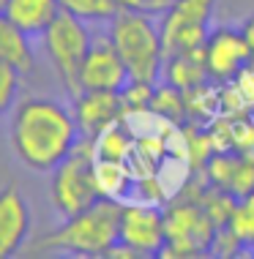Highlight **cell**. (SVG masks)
<instances>
[{
	"mask_svg": "<svg viewBox=\"0 0 254 259\" xmlns=\"http://www.w3.org/2000/svg\"><path fill=\"white\" fill-rule=\"evenodd\" d=\"M11 150L33 172H52L82 139L74 112L49 96H27L11 109Z\"/></svg>",
	"mask_w": 254,
	"mask_h": 259,
	"instance_id": "cell-1",
	"label": "cell"
},
{
	"mask_svg": "<svg viewBox=\"0 0 254 259\" xmlns=\"http://www.w3.org/2000/svg\"><path fill=\"white\" fill-rule=\"evenodd\" d=\"M121 210L118 199H96L90 207L63 219L36 243L39 254H68V256H110V251L121 243Z\"/></svg>",
	"mask_w": 254,
	"mask_h": 259,
	"instance_id": "cell-2",
	"label": "cell"
},
{
	"mask_svg": "<svg viewBox=\"0 0 254 259\" xmlns=\"http://www.w3.org/2000/svg\"><path fill=\"white\" fill-rule=\"evenodd\" d=\"M107 36L121 52L131 79L156 82L164 68V41H161V22L151 11L121 9L107 22Z\"/></svg>",
	"mask_w": 254,
	"mask_h": 259,
	"instance_id": "cell-3",
	"label": "cell"
},
{
	"mask_svg": "<svg viewBox=\"0 0 254 259\" xmlns=\"http://www.w3.org/2000/svg\"><path fill=\"white\" fill-rule=\"evenodd\" d=\"M93 164H96V150L93 139L82 137L71 150V156L63 158L52 169V180H49V199H52L55 210L68 219V215L80 213V210L90 207L96 199H101L93 178Z\"/></svg>",
	"mask_w": 254,
	"mask_h": 259,
	"instance_id": "cell-4",
	"label": "cell"
},
{
	"mask_svg": "<svg viewBox=\"0 0 254 259\" xmlns=\"http://www.w3.org/2000/svg\"><path fill=\"white\" fill-rule=\"evenodd\" d=\"M41 44H44L47 60L52 63L60 85L74 99L82 90L80 88V71H82L85 55H88L90 44H93L88 22L74 17V14H68V11H60L52 19V25L41 33Z\"/></svg>",
	"mask_w": 254,
	"mask_h": 259,
	"instance_id": "cell-5",
	"label": "cell"
},
{
	"mask_svg": "<svg viewBox=\"0 0 254 259\" xmlns=\"http://www.w3.org/2000/svg\"><path fill=\"white\" fill-rule=\"evenodd\" d=\"M164 229L167 243L159 256H200L208 254L216 224L194 197L175 194L164 205Z\"/></svg>",
	"mask_w": 254,
	"mask_h": 259,
	"instance_id": "cell-6",
	"label": "cell"
},
{
	"mask_svg": "<svg viewBox=\"0 0 254 259\" xmlns=\"http://www.w3.org/2000/svg\"><path fill=\"white\" fill-rule=\"evenodd\" d=\"M219 0H175L159 17L161 41H164V58L180 52H202L210 33V17H213Z\"/></svg>",
	"mask_w": 254,
	"mask_h": 259,
	"instance_id": "cell-7",
	"label": "cell"
},
{
	"mask_svg": "<svg viewBox=\"0 0 254 259\" xmlns=\"http://www.w3.org/2000/svg\"><path fill=\"white\" fill-rule=\"evenodd\" d=\"M202 60H205L208 79L216 85H230L251 66V50L246 44L241 27H213L208 33V41L202 47Z\"/></svg>",
	"mask_w": 254,
	"mask_h": 259,
	"instance_id": "cell-8",
	"label": "cell"
},
{
	"mask_svg": "<svg viewBox=\"0 0 254 259\" xmlns=\"http://www.w3.org/2000/svg\"><path fill=\"white\" fill-rule=\"evenodd\" d=\"M121 243L131 246L139 256H159L167 243L164 205L126 199L121 210Z\"/></svg>",
	"mask_w": 254,
	"mask_h": 259,
	"instance_id": "cell-9",
	"label": "cell"
},
{
	"mask_svg": "<svg viewBox=\"0 0 254 259\" xmlns=\"http://www.w3.org/2000/svg\"><path fill=\"white\" fill-rule=\"evenodd\" d=\"M129 68L115 50L110 36H96L85 55L82 71H80V88L82 90H123L129 82Z\"/></svg>",
	"mask_w": 254,
	"mask_h": 259,
	"instance_id": "cell-10",
	"label": "cell"
},
{
	"mask_svg": "<svg viewBox=\"0 0 254 259\" xmlns=\"http://www.w3.org/2000/svg\"><path fill=\"white\" fill-rule=\"evenodd\" d=\"M71 112L80 125V134L93 139L104 128L126 117V104L121 90H80L71 101Z\"/></svg>",
	"mask_w": 254,
	"mask_h": 259,
	"instance_id": "cell-11",
	"label": "cell"
},
{
	"mask_svg": "<svg viewBox=\"0 0 254 259\" xmlns=\"http://www.w3.org/2000/svg\"><path fill=\"white\" fill-rule=\"evenodd\" d=\"M33 219L22 188L9 183L0 188V259L17 256L19 248L27 243Z\"/></svg>",
	"mask_w": 254,
	"mask_h": 259,
	"instance_id": "cell-12",
	"label": "cell"
},
{
	"mask_svg": "<svg viewBox=\"0 0 254 259\" xmlns=\"http://www.w3.org/2000/svg\"><path fill=\"white\" fill-rule=\"evenodd\" d=\"M202 178L208 186L224 188L232 197L254 194V153L216 150L202 166Z\"/></svg>",
	"mask_w": 254,
	"mask_h": 259,
	"instance_id": "cell-13",
	"label": "cell"
},
{
	"mask_svg": "<svg viewBox=\"0 0 254 259\" xmlns=\"http://www.w3.org/2000/svg\"><path fill=\"white\" fill-rule=\"evenodd\" d=\"M60 11L58 0H9L3 14L27 36H41Z\"/></svg>",
	"mask_w": 254,
	"mask_h": 259,
	"instance_id": "cell-14",
	"label": "cell"
},
{
	"mask_svg": "<svg viewBox=\"0 0 254 259\" xmlns=\"http://www.w3.org/2000/svg\"><path fill=\"white\" fill-rule=\"evenodd\" d=\"M30 38L33 36H27L6 14H0V63L14 66L22 76L36 68V52H33Z\"/></svg>",
	"mask_w": 254,
	"mask_h": 259,
	"instance_id": "cell-15",
	"label": "cell"
},
{
	"mask_svg": "<svg viewBox=\"0 0 254 259\" xmlns=\"http://www.w3.org/2000/svg\"><path fill=\"white\" fill-rule=\"evenodd\" d=\"M161 82L178 88V90H192L202 82H208L205 60L202 52H180V55H167L164 68H161Z\"/></svg>",
	"mask_w": 254,
	"mask_h": 259,
	"instance_id": "cell-16",
	"label": "cell"
},
{
	"mask_svg": "<svg viewBox=\"0 0 254 259\" xmlns=\"http://www.w3.org/2000/svg\"><path fill=\"white\" fill-rule=\"evenodd\" d=\"M93 178L96 188L101 197L126 202L134 194V175L129 169V161H107V158H96L93 164Z\"/></svg>",
	"mask_w": 254,
	"mask_h": 259,
	"instance_id": "cell-17",
	"label": "cell"
},
{
	"mask_svg": "<svg viewBox=\"0 0 254 259\" xmlns=\"http://www.w3.org/2000/svg\"><path fill=\"white\" fill-rule=\"evenodd\" d=\"M134 145H137V137L123 120L104 128L98 137H93L96 158H107V161H129Z\"/></svg>",
	"mask_w": 254,
	"mask_h": 259,
	"instance_id": "cell-18",
	"label": "cell"
},
{
	"mask_svg": "<svg viewBox=\"0 0 254 259\" xmlns=\"http://www.w3.org/2000/svg\"><path fill=\"white\" fill-rule=\"evenodd\" d=\"M151 109L159 117H164L172 125H186L189 123V109H186V93L167 82H156L153 88V99H151Z\"/></svg>",
	"mask_w": 254,
	"mask_h": 259,
	"instance_id": "cell-19",
	"label": "cell"
},
{
	"mask_svg": "<svg viewBox=\"0 0 254 259\" xmlns=\"http://www.w3.org/2000/svg\"><path fill=\"white\" fill-rule=\"evenodd\" d=\"M60 9L85 19V22H110L118 14V6L112 0H58Z\"/></svg>",
	"mask_w": 254,
	"mask_h": 259,
	"instance_id": "cell-20",
	"label": "cell"
},
{
	"mask_svg": "<svg viewBox=\"0 0 254 259\" xmlns=\"http://www.w3.org/2000/svg\"><path fill=\"white\" fill-rule=\"evenodd\" d=\"M227 224L235 229V235L246 243V248H254V194L238 197L235 210H232Z\"/></svg>",
	"mask_w": 254,
	"mask_h": 259,
	"instance_id": "cell-21",
	"label": "cell"
},
{
	"mask_svg": "<svg viewBox=\"0 0 254 259\" xmlns=\"http://www.w3.org/2000/svg\"><path fill=\"white\" fill-rule=\"evenodd\" d=\"M241 248H246V243L235 235V229H232L230 224H222V227H216L213 237H210L208 254L230 259V256H238V254H241Z\"/></svg>",
	"mask_w": 254,
	"mask_h": 259,
	"instance_id": "cell-22",
	"label": "cell"
},
{
	"mask_svg": "<svg viewBox=\"0 0 254 259\" xmlns=\"http://www.w3.org/2000/svg\"><path fill=\"white\" fill-rule=\"evenodd\" d=\"M19 85H22V74L14 66L0 63V115H6V112H11L17 107Z\"/></svg>",
	"mask_w": 254,
	"mask_h": 259,
	"instance_id": "cell-23",
	"label": "cell"
},
{
	"mask_svg": "<svg viewBox=\"0 0 254 259\" xmlns=\"http://www.w3.org/2000/svg\"><path fill=\"white\" fill-rule=\"evenodd\" d=\"M230 85L238 93V99L243 101V107L249 109V112H254V63L246 68L241 76H238L235 82H230Z\"/></svg>",
	"mask_w": 254,
	"mask_h": 259,
	"instance_id": "cell-24",
	"label": "cell"
},
{
	"mask_svg": "<svg viewBox=\"0 0 254 259\" xmlns=\"http://www.w3.org/2000/svg\"><path fill=\"white\" fill-rule=\"evenodd\" d=\"M112 3L118 6V11H121V9H129V11H148V0H112Z\"/></svg>",
	"mask_w": 254,
	"mask_h": 259,
	"instance_id": "cell-25",
	"label": "cell"
},
{
	"mask_svg": "<svg viewBox=\"0 0 254 259\" xmlns=\"http://www.w3.org/2000/svg\"><path fill=\"white\" fill-rule=\"evenodd\" d=\"M241 30H243V36H246V44H249V50H251V60H254V14H251V17L241 25Z\"/></svg>",
	"mask_w": 254,
	"mask_h": 259,
	"instance_id": "cell-26",
	"label": "cell"
},
{
	"mask_svg": "<svg viewBox=\"0 0 254 259\" xmlns=\"http://www.w3.org/2000/svg\"><path fill=\"white\" fill-rule=\"evenodd\" d=\"M172 3H175V0H148V11H151V14H159V17H161V14H164Z\"/></svg>",
	"mask_w": 254,
	"mask_h": 259,
	"instance_id": "cell-27",
	"label": "cell"
},
{
	"mask_svg": "<svg viewBox=\"0 0 254 259\" xmlns=\"http://www.w3.org/2000/svg\"><path fill=\"white\" fill-rule=\"evenodd\" d=\"M6 3H9V0H0V14L6 11Z\"/></svg>",
	"mask_w": 254,
	"mask_h": 259,
	"instance_id": "cell-28",
	"label": "cell"
}]
</instances>
